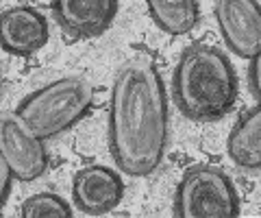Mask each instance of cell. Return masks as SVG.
Masks as SVG:
<instances>
[{"instance_id":"obj_12","label":"cell","mask_w":261,"mask_h":218,"mask_svg":"<svg viewBox=\"0 0 261 218\" xmlns=\"http://www.w3.org/2000/svg\"><path fill=\"white\" fill-rule=\"evenodd\" d=\"M22 218H72V207L68 201L61 199L55 192H39L29 197L20 205Z\"/></svg>"},{"instance_id":"obj_10","label":"cell","mask_w":261,"mask_h":218,"mask_svg":"<svg viewBox=\"0 0 261 218\" xmlns=\"http://www.w3.org/2000/svg\"><path fill=\"white\" fill-rule=\"evenodd\" d=\"M226 151L235 164L246 171L261 168V109H246L238 118L226 140Z\"/></svg>"},{"instance_id":"obj_9","label":"cell","mask_w":261,"mask_h":218,"mask_svg":"<svg viewBox=\"0 0 261 218\" xmlns=\"http://www.w3.org/2000/svg\"><path fill=\"white\" fill-rule=\"evenodd\" d=\"M48 35L44 13L31 5L11 7L0 15V44L13 57H33L48 44Z\"/></svg>"},{"instance_id":"obj_1","label":"cell","mask_w":261,"mask_h":218,"mask_svg":"<svg viewBox=\"0 0 261 218\" xmlns=\"http://www.w3.org/2000/svg\"><path fill=\"white\" fill-rule=\"evenodd\" d=\"M168 96L148 53L128 57L116 72L109 99L107 142L116 166L128 177H150L168 151Z\"/></svg>"},{"instance_id":"obj_11","label":"cell","mask_w":261,"mask_h":218,"mask_svg":"<svg viewBox=\"0 0 261 218\" xmlns=\"http://www.w3.org/2000/svg\"><path fill=\"white\" fill-rule=\"evenodd\" d=\"M152 22L168 35H185L200 20L198 0H148Z\"/></svg>"},{"instance_id":"obj_4","label":"cell","mask_w":261,"mask_h":218,"mask_svg":"<svg viewBox=\"0 0 261 218\" xmlns=\"http://www.w3.org/2000/svg\"><path fill=\"white\" fill-rule=\"evenodd\" d=\"M178 218H238L240 192L222 168L196 164L183 173L174 190Z\"/></svg>"},{"instance_id":"obj_14","label":"cell","mask_w":261,"mask_h":218,"mask_svg":"<svg viewBox=\"0 0 261 218\" xmlns=\"http://www.w3.org/2000/svg\"><path fill=\"white\" fill-rule=\"evenodd\" d=\"M259 79H261V57L257 55V57H252L250 59V66H248V87H250V92L252 96L259 101V96H261V83H259Z\"/></svg>"},{"instance_id":"obj_6","label":"cell","mask_w":261,"mask_h":218,"mask_svg":"<svg viewBox=\"0 0 261 218\" xmlns=\"http://www.w3.org/2000/svg\"><path fill=\"white\" fill-rule=\"evenodd\" d=\"M216 18L228 51L242 59H252L261 53V9L255 0H220Z\"/></svg>"},{"instance_id":"obj_3","label":"cell","mask_w":261,"mask_h":218,"mask_svg":"<svg viewBox=\"0 0 261 218\" xmlns=\"http://www.w3.org/2000/svg\"><path fill=\"white\" fill-rule=\"evenodd\" d=\"M94 107V87L87 79L68 75L55 79L18 103L13 114L37 138L53 140L79 125Z\"/></svg>"},{"instance_id":"obj_8","label":"cell","mask_w":261,"mask_h":218,"mask_svg":"<svg viewBox=\"0 0 261 218\" xmlns=\"http://www.w3.org/2000/svg\"><path fill=\"white\" fill-rule=\"evenodd\" d=\"M124 197V181L109 166H85L74 175L72 199L79 212L89 216H102L113 212Z\"/></svg>"},{"instance_id":"obj_5","label":"cell","mask_w":261,"mask_h":218,"mask_svg":"<svg viewBox=\"0 0 261 218\" xmlns=\"http://www.w3.org/2000/svg\"><path fill=\"white\" fill-rule=\"evenodd\" d=\"M0 157L9 164L18 181H35L48 168V151L44 140L37 138L15 114L0 118Z\"/></svg>"},{"instance_id":"obj_7","label":"cell","mask_w":261,"mask_h":218,"mask_svg":"<svg viewBox=\"0 0 261 218\" xmlns=\"http://www.w3.org/2000/svg\"><path fill=\"white\" fill-rule=\"evenodd\" d=\"M118 0H55L53 18L70 39H92L107 31L118 15Z\"/></svg>"},{"instance_id":"obj_13","label":"cell","mask_w":261,"mask_h":218,"mask_svg":"<svg viewBox=\"0 0 261 218\" xmlns=\"http://www.w3.org/2000/svg\"><path fill=\"white\" fill-rule=\"evenodd\" d=\"M11 179H15L9 164L0 157V207L7 203V199H9V192H11Z\"/></svg>"},{"instance_id":"obj_2","label":"cell","mask_w":261,"mask_h":218,"mask_svg":"<svg viewBox=\"0 0 261 218\" xmlns=\"http://www.w3.org/2000/svg\"><path fill=\"white\" fill-rule=\"evenodd\" d=\"M240 81L224 51L194 42L181 53L172 70L176 109L194 123H216L235 107Z\"/></svg>"}]
</instances>
